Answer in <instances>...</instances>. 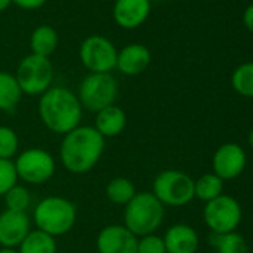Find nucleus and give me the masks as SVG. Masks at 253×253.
Listing matches in <instances>:
<instances>
[{"label":"nucleus","instance_id":"19","mask_svg":"<svg viewBox=\"0 0 253 253\" xmlns=\"http://www.w3.org/2000/svg\"><path fill=\"white\" fill-rule=\"evenodd\" d=\"M23 91L14 73L0 70V110L14 112L23 98Z\"/></svg>","mask_w":253,"mask_h":253},{"label":"nucleus","instance_id":"27","mask_svg":"<svg viewBox=\"0 0 253 253\" xmlns=\"http://www.w3.org/2000/svg\"><path fill=\"white\" fill-rule=\"evenodd\" d=\"M18 182L17 170L12 160H0V197L14 188Z\"/></svg>","mask_w":253,"mask_h":253},{"label":"nucleus","instance_id":"31","mask_svg":"<svg viewBox=\"0 0 253 253\" xmlns=\"http://www.w3.org/2000/svg\"><path fill=\"white\" fill-rule=\"evenodd\" d=\"M12 5V0H0V12L6 11Z\"/></svg>","mask_w":253,"mask_h":253},{"label":"nucleus","instance_id":"14","mask_svg":"<svg viewBox=\"0 0 253 253\" xmlns=\"http://www.w3.org/2000/svg\"><path fill=\"white\" fill-rule=\"evenodd\" d=\"M246 154L241 146L235 143L222 145L213 157L214 174L222 180L234 179L244 170Z\"/></svg>","mask_w":253,"mask_h":253},{"label":"nucleus","instance_id":"22","mask_svg":"<svg viewBox=\"0 0 253 253\" xmlns=\"http://www.w3.org/2000/svg\"><path fill=\"white\" fill-rule=\"evenodd\" d=\"M209 243L217 250V253H247V244L244 238L237 232H211Z\"/></svg>","mask_w":253,"mask_h":253},{"label":"nucleus","instance_id":"1","mask_svg":"<svg viewBox=\"0 0 253 253\" xmlns=\"http://www.w3.org/2000/svg\"><path fill=\"white\" fill-rule=\"evenodd\" d=\"M104 137L91 125H79L64 134L60 157L64 169L73 174L91 171L104 152Z\"/></svg>","mask_w":253,"mask_h":253},{"label":"nucleus","instance_id":"10","mask_svg":"<svg viewBox=\"0 0 253 253\" xmlns=\"http://www.w3.org/2000/svg\"><path fill=\"white\" fill-rule=\"evenodd\" d=\"M204 220L211 232H234L241 220V207L237 200L228 195H219L204 207Z\"/></svg>","mask_w":253,"mask_h":253},{"label":"nucleus","instance_id":"16","mask_svg":"<svg viewBox=\"0 0 253 253\" xmlns=\"http://www.w3.org/2000/svg\"><path fill=\"white\" fill-rule=\"evenodd\" d=\"M163 240L167 253H195L198 249V235L195 229L185 223L170 226Z\"/></svg>","mask_w":253,"mask_h":253},{"label":"nucleus","instance_id":"33","mask_svg":"<svg viewBox=\"0 0 253 253\" xmlns=\"http://www.w3.org/2000/svg\"><path fill=\"white\" fill-rule=\"evenodd\" d=\"M249 145L253 148V130L250 131V134H249Z\"/></svg>","mask_w":253,"mask_h":253},{"label":"nucleus","instance_id":"18","mask_svg":"<svg viewBox=\"0 0 253 253\" xmlns=\"http://www.w3.org/2000/svg\"><path fill=\"white\" fill-rule=\"evenodd\" d=\"M58 46V33L54 27L48 24L38 26L30 36L32 54L49 58Z\"/></svg>","mask_w":253,"mask_h":253},{"label":"nucleus","instance_id":"30","mask_svg":"<svg viewBox=\"0 0 253 253\" xmlns=\"http://www.w3.org/2000/svg\"><path fill=\"white\" fill-rule=\"evenodd\" d=\"M243 23H244L246 29H247L250 33H253V3L249 5V6L244 9V12H243Z\"/></svg>","mask_w":253,"mask_h":253},{"label":"nucleus","instance_id":"21","mask_svg":"<svg viewBox=\"0 0 253 253\" xmlns=\"http://www.w3.org/2000/svg\"><path fill=\"white\" fill-rule=\"evenodd\" d=\"M136 186L126 177H115L106 186V197L113 204L125 206L136 195Z\"/></svg>","mask_w":253,"mask_h":253},{"label":"nucleus","instance_id":"29","mask_svg":"<svg viewBox=\"0 0 253 253\" xmlns=\"http://www.w3.org/2000/svg\"><path fill=\"white\" fill-rule=\"evenodd\" d=\"M48 0H12V3L24 11H36L42 8Z\"/></svg>","mask_w":253,"mask_h":253},{"label":"nucleus","instance_id":"26","mask_svg":"<svg viewBox=\"0 0 253 253\" xmlns=\"http://www.w3.org/2000/svg\"><path fill=\"white\" fill-rule=\"evenodd\" d=\"M30 201H32V198H30L29 189L18 183L5 194V203H6L8 210L26 211L30 206Z\"/></svg>","mask_w":253,"mask_h":253},{"label":"nucleus","instance_id":"7","mask_svg":"<svg viewBox=\"0 0 253 253\" xmlns=\"http://www.w3.org/2000/svg\"><path fill=\"white\" fill-rule=\"evenodd\" d=\"M15 78L23 94L42 95L52 85L54 67L49 58L30 54L20 61Z\"/></svg>","mask_w":253,"mask_h":253},{"label":"nucleus","instance_id":"12","mask_svg":"<svg viewBox=\"0 0 253 253\" xmlns=\"http://www.w3.org/2000/svg\"><path fill=\"white\" fill-rule=\"evenodd\" d=\"M151 9V0H115L112 14L121 29L134 30L146 23Z\"/></svg>","mask_w":253,"mask_h":253},{"label":"nucleus","instance_id":"9","mask_svg":"<svg viewBox=\"0 0 253 253\" xmlns=\"http://www.w3.org/2000/svg\"><path fill=\"white\" fill-rule=\"evenodd\" d=\"M14 166L18 179L30 185L46 183L54 176L57 167L54 157L41 148H30L21 152Z\"/></svg>","mask_w":253,"mask_h":253},{"label":"nucleus","instance_id":"4","mask_svg":"<svg viewBox=\"0 0 253 253\" xmlns=\"http://www.w3.org/2000/svg\"><path fill=\"white\" fill-rule=\"evenodd\" d=\"M76 206L64 197H46L35 209V223L39 231L60 237L70 232L76 223Z\"/></svg>","mask_w":253,"mask_h":253},{"label":"nucleus","instance_id":"32","mask_svg":"<svg viewBox=\"0 0 253 253\" xmlns=\"http://www.w3.org/2000/svg\"><path fill=\"white\" fill-rule=\"evenodd\" d=\"M0 253H20V252L14 247H2L0 249Z\"/></svg>","mask_w":253,"mask_h":253},{"label":"nucleus","instance_id":"2","mask_svg":"<svg viewBox=\"0 0 253 253\" xmlns=\"http://www.w3.org/2000/svg\"><path fill=\"white\" fill-rule=\"evenodd\" d=\"M39 116L46 128L55 134H67L82 119L78 95L66 86H51L39 98Z\"/></svg>","mask_w":253,"mask_h":253},{"label":"nucleus","instance_id":"25","mask_svg":"<svg viewBox=\"0 0 253 253\" xmlns=\"http://www.w3.org/2000/svg\"><path fill=\"white\" fill-rule=\"evenodd\" d=\"M20 140L11 126L0 125V160H12L18 152Z\"/></svg>","mask_w":253,"mask_h":253},{"label":"nucleus","instance_id":"17","mask_svg":"<svg viewBox=\"0 0 253 253\" xmlns=\"http://www.w3.org/2000/svg\"><path fill=\"white\" fill-rule=\"evenodd\" d=\"M125 126H126V115L116 104H112V106L95 113L94 128L104 139L118 137L119 134H122Z\"/></svg>","mask_w":253,"mask_h":253},{"label":"nucleus","instance_id":"8","mask_svg":"<svg viewBox=\"0 0 253 253\" xmlns=\"http://www.w3.org/2000/svg\"><path fill=\"white\" fill-rule=\"evenodd\" d=\"M116 58L115 43L100 35L88 36L79 46V60L89 73H110L116 69Z\"/></svg>","mask_w":253,"mask_h":253},{"label":"nucleus","instance_id":"6","mask_svg":"<svg viewBox=\"0 0 253 253\" xmlns=\"http://www.w3.org/2000/svg\"><path fill=\"white\" fill-rule=\"evenodd\" d=\"M152 194L163 206L182 207L195 197L194 180L183 171L166 170L154 179Z\"/></svg>","mask_w":253,"mask_h":253},{"label":"nucleus","instance_id":"28","mask_svg":"<svg viewBox=\"0 0 253 253\" xmlns=\"http://www.w3.org/2000/svg\"><path fill=\"white\" fill-rule=\"evenodd\" d=\"M137 253H167L163 237H160L157 234L139 237Z\"/></svg>","mask_w":253,"mask_h":253},{"label":"nucleus","instance_id":"5","mask_svg":"<svg viewBox=\"0 0 253 253\" xmlns=\"http://www.w3.org/2000/svg\"><path fill=\"white\" fill-rule=\"evenodd\" d=\"M118 91V81L112 73H88L79 84L78 98L82 109L97 113L115 104Z\"/></svg>","mask_w":253,"mask_h":253},{"label":"nucleus","instance_id":"15","mask_svg":"<svg viewBox=\"0 0 253 253\" xmlns=\"http://www.w3.org/2000/svg\"><path fill=\"white\" fill-rule=\"evenodd\" d=\"M152 54L142 43H128L118 51L116 69L125 76H139L149 67Z\"/></svg>","mask_w":253,"mask_h":253},{"label":"nucleus","instance_id":"24","mask_svg":"<svg viewBox=\"0 0 253 253\" xmlns=\"http://www.w3.org/2000/svg\"><path fill=\"white\" fill-rule=\"evenodd\" d=\"M232 88L244 95V97H253V63H244L240 64L231 78Z\"/></svg>","mask_w":253,"mask_h":253},{"label":"nucleus","instance_id":"23","mask_svg":"<svg viewBox=\"0 0 253 253\" xmlns=\"http://www.w3.org/2000/svg\"><path fill=\"white\" fill-rule=\"evenodd\" d=\"M223 180L216 174H204L198 180H194V192L195 197L209 203L219 195H222Z\"/></svg>","mask_w":253,"mask_h":253},{"label":"nucleus","instance_id":"3","mask_svg":"<svg viewBox=\"0 0 253 253\" xmlns=\"http://www.w3.org/2000/svg\"><path fill=\"white\" fill-rule=\"evenodd\" d=\"M124 207V226L136 237L155 234L163 223L164 206L152 192H137Z\"/></svg>","mask_w":253,"mask_h":253},{"label":"nucleus","instance_id":"20","mask_svg":"<svg viewBox=\"0 0 253 253\" xmlns=\"http://www.w3.org/2000/svg\"><path fill=\"white\" fill-rule=\"evenodd\" d=\"M20 253H57V241L52 235L35 229L18 246Z\"/></svg>","mask_w":253,"mask_h":253},{"label":"nucleus","instance_id":"13","mask_svg":"<svg viewBox=\"0 0 253 253\" xmlns=\"http://www.w3.org/2000/svg\"><path fill=\"white\" fill-rule=\"evenodd\" d=\"M32 223L26 211L5 210L0 213V246L18 247L32 231Z\"/></svg>","mask_w":253,"mask_h":253},{"label":"nucleus","instance_id":"11","mask_svg":"<svg viewBox=\"0 0 253 253\" xmlns=\"http://www.w3.org/2000/svg\"><path fill=\"white\" fill-rule=\"evenodd\" d=\"M137 241L124 225H107L98 232L95 246L98 253H137Z\"/></svg>","mask_w":253,"mask_h":253}]
</instances>
